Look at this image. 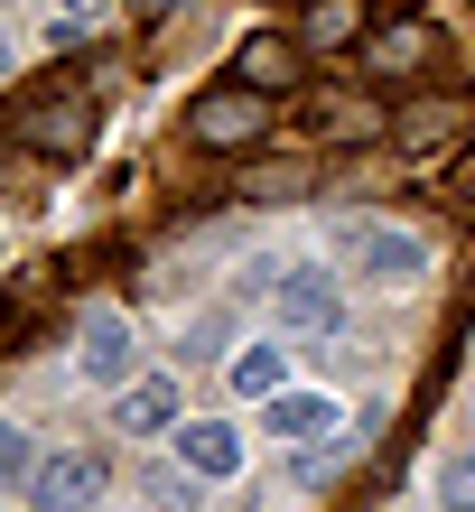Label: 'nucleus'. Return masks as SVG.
I'll list each match as a JSON object with an SVG mask.
<instances>
[{
    "mask_svg": "<svg viewBox=\"0 0 475 512\" xmlns=\"http://www.w3.org/2000/svg\"><path fill=\"white\" fill-rule=\"evenodd\" d=\"M466 140H475V94H457V84H429V94L392 103V149L410 168H448Z\"/></svg>",
    "mask_w": 475,
    "mask_h": 512,
    "instance_id": "nucleus-1",
    "label": "nucleus"
},
{
    "mask_svg": "<svg viewBox=\"0 0 475 512\" xmlns=\"http://www.w3.org/2000/svg\"><path fill=\"white\" fill-rule=\"evenodd\" d=\"M0 131L19 149H38V159H84V149H94V94H84V84H38V94L10 103Z\"/></svg>",
    "mask_w": 475,
    "mask_h": 512,
    "instance_id": "nucleus-2",
    "label": "nucleus"
},
{
    "mask_svg": "<svg viewBox=\"0 0 475 512\" xmlns=\"http://www.w3.org/2000/svg\"><path fill=\"white\" fill-rule=\"evenodd\" d=\"M271 103L280 94H252V84H205V94L187 103V140L196 149H224V159H233V149H252V140H271Z\"/></svg>",
    "mask_w": 475,
    "mask_h": 512,
    "instance_id": "nucleus-3",
    "label": "nucleus"
},
{
    "mask_svg": "<svg viewBox=\"0 0 475 512\" xmlns=\"http://www.w3.org/2000/svg\"><path fill=\"white\" fill-rule=\"evenodd\" d=\"M345 261L364 270V280H382V289H410L429 270V243L410 224H373V215H354L345 224Z\"/></svg>",
    "mask_w": 475,
    "mask_h": 512,
    "instance_id": "nucleus-4",
    "label": "nucleus"
},
{
    "mask_svg": "<svg viewBox=\"0 0 475 512\" xmlns=\"http://www.w3.org/2000/svg\"><path fill=\"white\" fill-rule=\"evenodd\" d=\"M271 326H289V336H326V326H345V289H336V270L289 261L280 280H271Z\"/></svg>",
    "mask_w": 475,
    "mask_h": 512,
    "instance_id": "nucleus-5",
    "label": "nucleus"
},
{
    "mask_svg": "<svg viewBox=\"0 0 475 512\" xmlns=\"http://www.w3.org/2000/svg\"><path fill=\"white\" fill-rule=\"evenodd\" d=\"M438 47H448V38H438L429 19H382V28H364V47H354V56H364L373 84H429Z\"/></svg>",
    "mask_w": 475,
    "mask_h": 512,
    "instance_id": "nucleus-6",
    "label": "nucleus"
},
{
    "mask_svg": "<svg viewBox=\"0 0 475 512\" xmlns=\"http://www.w3.org/2000/svg\"><path fill=\"white\" fill-rule=\"evenodd\" d=\"M103 494H112L103 447H56V457L28 475V503H38V512H94Z\"/></svg>",
    "mask_w": 475,
    "mask_h": 512,
    "instance_id": "nucleus-7",
    "label": "nucleus"
},
{
    "mask_svg": "<svg viewBox=\"0 0 475 512\" xmlns=\"http://www.w3.org/2000/svg\"><path fill=\"white\" fill-rule=\"evenodd\" d=\"M75 364L94 373V382H140V326H131V308H94L84 317V336H75Z\"/></svg>",
    "mask_w": 475,
    "mask_h": 512,
    "instance_id": "nucleus-8",
    "label": "nucleus"
},
{
    "mask_svg": "<svg viewBox=\"0 0 475 512\" xmlns=\"http://www.w3.org/2000/svg\"><path fill=\"white\" fill-rule=\"evenodd\" d=\"M112 419H122V438H177L187 429V401H177L168 373H140V382L112 391Z\"/></svg>",
    "mask_w": 475,
    "mask_h": 512,
    "instance_id": "nucleus-9",
    "label": "nucleus"
},
{
    "mask_svg": "<svg viewBox=\"0 0 475 512\" xmlns=\"http://www.w3.org/2000/svg\"><path fill=\"white\" fill-rule=\"evenodd\" d=\"M299 75H308V47L280 38V28H261V38L233 47V84H252V94H299Z\"/></svg>",
    "mask_w": 475,
    "mask_h": 512,
    "instance_id": "nucleus-10",
    "label": "nucleus"
},
{
    "mask_svg": "<svg viewBox=\"0 0 475 512\" xmlns=\"http://www.w3.org/2000/svg\"><path fill=\"white\" fill-rule=\"evenodd\" d=\"M299 131H308V140H373V131H392V112H373L364 94L317 84V94H299Z\"/></svg>",
    "mask_w": 475,
    "mask_h": 512,
    "instance_id": "nucleus-11",
    "label": "nucleus"
},
{
    "mask_svg": "<svg viewBox=\"0 0 475 512\" xmlns=\"http://www.w3.org/2000/svg\"><path fill=\"white\" fill-rule=\"evenodd\" d=\"M364 28H373V0H299V38L308 56H345V47H364Z\"/></svg>",
    "mask_w": 475,
    "mask_h": 512,
    "instance_id": "nucleus-12",
    "label": "nucleus"
},
{
    "mask_svg": "<svg viewBox=\"0 0 475 512\" xmlns=\"http://www.w3.org/2000/svg\"><path fill=\"white\" fill-rule=\"evenodd\" d=\"M177 466L205 475V485L243 475V429H233V419H187V429H177Z\"/></svg>",
    "mask_w": 475,
    "mask_h": 512,
    "instance_id": "nucleus-13",
    "label": "nucleus"
},
{
    "mask_svg": "<svg viewBox=\"0 0 475 512\" xmlns=\"http://www.w3.org/2000/svg\"><path fill=\"white\" fill-rule=\"evenodd\" d=\"M261 419H271V438L317 447L326 429H336V401H326V391H271V401H261Z\"/></svg>",
    "mask_w": 475,
    "mask_h": 512,
    "instance_id": "nucleus-14",
    "label": "nucleus"
},
{
    "mask_svg": "<svg viewBox=\"0 0 475 512\" xmlns=\"http://www.w3.org/2000/svg\"><path fill=\"white\" fill-rule=\"evenodd\" d=\"M38 19H47V56H75L103 19H122V0H38Z\"/></svg>",
    "mask_w": 475,
    "mask_h": 512,
    "instance_id": "nucleus-15",
    "label": "nucleus"
},
{
    "mask_svg": "<svg viewBox=\"0 0 475 512\" xmlns=\"http://www.w3.org/2000/svg\"><path fill=\"white\" fill-rule=\"evenodd\" d=\"M308 187H317L308 159H261V168H243V187H233V196H243V205H299Z\"/></svg>",
    "mask_w": 475,
    "mask_h": 512,
    "instance_id": "nucleus-16",
    "label": "nucleus"
},
{
    "mask_svg": "<svg viewBox=\"0 0 475 512\" xmlns=\"http://www.w3.org/2000/svg\"><path fill=\"white\" fill-rule=\"evenodd\" d=\"M233 391H243V401L289 391V345H243V354H233Z\"/></svg>",
    "mask_w": 475,
    "mask_h": 512,
    "instance_id": "nucleus-17",
    "label": "nucleus"
},
{
    "mask_svg": "<svg viewBox=\"0 0 475 512\" xmlns=\"http://www.w3.org/2000/svg\"><path fill=\"white\" fill-rule=\"evenodd\" d=\"M38 466H47V447L28 438L19 419H0V494H10V485H28V475H38Z\"/></svg>",
    "mask_w": 475,
    "mask_h": 512,
    "instance_id": "nucleus-18",
    "label": "nucleus"
},
{
    "mask_svg": "<svg viewBox=\"0 0 475 512\" xmlns=\"http://www.w3.org/2000/svg\"><path fill=\"white\" fill-rule=\"evenodd\" d=\"M438 503H448V512H475V447L438 466Z\"/></svg>",
    "mask_w": 475,
    "mask_h": 512,
    "instance_id": "nucleus-19",
    "label": "nucleus"
},
{
    "mask_svg": "<svg viewBox=\"0 0 475 512\" xmlns=\"http://www.w3.org/2000/svg\"><path fill=\"white\" fill-rule=\"evenodd\" d=\"M122 10H131V19H168L177 0H122Z\"/></svg>",
    "mask_w": 475,
    "mask_h": 512,
    "instance_id": "nucleus-20",
    "label": "nucleus"
},
{
    "mask_svg": "<svg viewBox=\"0 0 475 512\" xmlns=\"http://www.w3.org/2000/svg\"><path fill=\"white\" fill-rule=\"evenodd\" d=\"M10 66H19V47H10V28H0V75H10Z\"/></svg>",
    "mask_w": 475,
    "mask_h": 512,
    "instance_id": "nucleus-21",
    "label": "nucleus"
},
{
    "mask_svg": "<svg viewBox=\"0 0 475 512\" xmlns=\"http://www.w3.org/2000/svg\"><path fill=\"white\" fill-rule=\"evenodd\" d=\"M382 10H420V0H382Z\"/></svg>",
    "mask_w": 475,
    "mask_h": 512,
    "instance_id": "nucleus-22",
    "label": "nucleus"
},
{
    "mask_svg": "<svg viewBox=\"0 0 475 512\" xmlns=\"http://www.w3.org/2000/svg\"><path fill=\"white\" fill-rule=\"evenodd\" d=\"M0 336H10V308H0Z\"/></svg>",
    "mask_w": 475,
    "mask_h": 512,
    "instance_id": "nucleus-23",
    "label": "nucleus"
}]
</instances>
